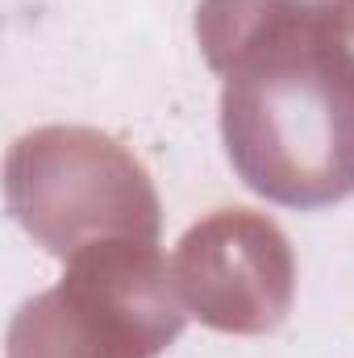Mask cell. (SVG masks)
Returning <instances> with one entry per match:
<instances>
[{
    "mask_svg": "<svg viewBox=\"0 0 354 358\" xmlns=\"http://www.w3.org/2000/svg\"><path fill=\"white\" fill-rule=\"evenodd\" d=\"M221 129L242 179L279 204L354 192V8L288 0L225 67Z\"/></svg>",
    "mask_w": 354,
    "mask_h": 358,
    "instance_id": "6da1fadb",
    "label": "cell"
}]
</instances>
